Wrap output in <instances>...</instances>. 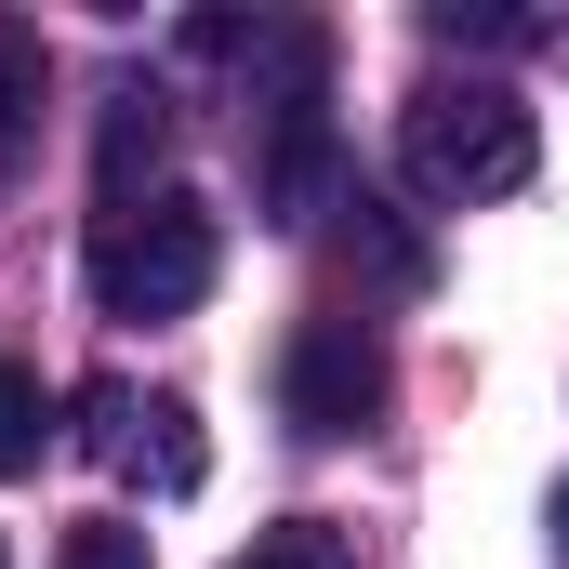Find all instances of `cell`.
<instances>
[{
  "label": "cell",
  "instance_id": "obj_5",
  "mask_svg": "<svg viewBox=\"0 0 569 569\" xmlns=\"http://www.w3.org/2000/svg\"><path fill=\"white\" fill-rule=\"evenodd\" d=\"M40 93H53V53H40V27H27V13H0V146L40 133Z\"/></svg>",
  "mask_w": 569,
  "mask_h": 569
},
{
  "label": "cell",
  "instance_id": "obj_10",
  "mask_svg": "<svg viewBox=\"0 0 569 569\" xmlns=\"http://www.w3.org/2000/svg\"><path fill=\"white\" fill-rule=\"evenodd\" d=\"M425 27H437V40H543V27H530V13H503V0H437Z\"/></svg>",
  "mask_w": 569,
  "mask_h": 569
},
{
  "label": "cell",
  "instance_id": "obj_1",
  "mask_svg": "<svg viewBox=\"0 0 569 569\" xmlns=\"http://www.w3.org/2000/svg\"><path fill=\"white\" fill-rule=\"evenodd\" d=\"M398 172L425 186L437 212H477V199H517L543 172V120L490 80H425L398 107Z\"/></svg>",
  "mask_w": 569,
  "mask_h": 569
},
{
  "label": "cell",
  "instance_id": "obj_8",
  "mask_svg": "<svg viewBox=\"0 0 569 569\" xmlns=\"http://www.w3.org/2000/svg\"><path fill=\"white\" fill-rule=\"evenodd\" d=\"M252 569H358V557H345V530H331V517H279V530L252 543Z\"/></svg>",
  "mask_w": 569,
  "mask_h": 569
},
{
  "label": "cell",
  "instance_id": "obj_4",
  "mask_svg": "<svg viewBox=\"0 0 569 569\" xmlns=\"http://www.w3.org/2000/svg\"><path fill=\"white\" fill-rule=\"evenodd\" d=\"M80 411H93V450H107L120 477H146L159 503H186V490L212 477V450H199V411H186V398H133V385H93Z\"/></svg>",
  "mask_w": 569,
  "mask_h": 569
},
{
  "label": "cell",
  "instance_id": "obj_9",
  "mask_svg": "<svg viewBox=\"0 0 569 569\" xmlns=\"http://www.w3.org/2000/svg\"><path fill=\"white\" fill-rule=\"evenodd\" d=\"M53 569H146V530L133 517H80V530L53 543Z\"/></svg>",
  "mask_w": 569,
  "mask_h": 569
},
{
  "label": "cell",
  "instance_id": "obj_2",
  "mask_svg": "<svg viewBox=\"0 0 569 569\" xmlns=\"http://www.w3.org/2000/svg\"><path fill=\"white\" fill-rule=\"evenodd\" d=\"M212 212L199 199H120V212H93V305L107 318H186L199 291H212Z\"/></svg>",
  "mask_w": 569,
  "mask_h": 569
},
{
  "label": "cell",
  "instance_id": "obj_3",
  "mask_svg": "<svg viewBox=\"0 0 569 569\" xmlns=\"http://www.w3.org/2000/svg\"><path fill=\"white\" fill-rule=\"evenodd\" d=\"M385 331L371 318H305L291 331V358H279V411L305 437H358V425H385Z\"/></svg>",
  "mask_w": 569,
  "mask_h": 569
},
{
  "label": "cell",
  "instance_id": "obj_6",
  "mask_svg": "<svg viewBox=\"0 0 569 569\" xmlns=\"http://www.w3.org/2000/svg\"><path fill=\"white\" fill-rule=\"evenodd\" d=\"M40 450H53V398L27 358H0V477H40Z\"/></svg>",
  "mask_w": 569,
  "mask_h": 569
},
{
  "label": "cell",
  "instance_id": "obj_7",
  "mask_svg": "<svg viewBox=\"0 0 569 569\" xmlns=\"http://www.w3.org/2000/svg\"><path fill=\"white\" fill-rule=\"evenodd\" d=\"M146 159H159V93H120V107H107V212L133 199Z\"/></svg>",
  "mask_w": 569,
  "mask_h": 569
},
{
  "label": "cell",
  "instance_id": "obj_11",
  "mask_svg": "<svg viewBox=\"0 0 569 569\" xmlns=\"http://www.w3.org/2000/svg\"><path fill=\"white\" fill-rule=\"evenodd\" d=\"M557 543H569V490H557Z\"/></svg>",
  "mask_w": 569,
  "mask_h": 569
}]
</instances>
